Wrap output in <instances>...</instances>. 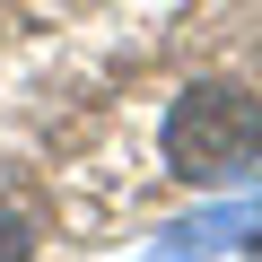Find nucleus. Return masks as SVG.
<instances>
[{
    "instance_id": "1",
    "label": "nucleus",
    "mask_w": 262,
    "mask_h": 262,
    "mask_svg": "<svg viewBox=\"0 0 262 262\" xmlns=\"http://www.w3.org/2000/svg\"><path fill=\"white\" fill-rule=\"evenodd\" d=\"M158 140H166V166L175 175L227 184V175H245L262 158V96H245L227 79H201V88H184L166 105V131H158Z\"/></svg>"
},
{
    "instance_id": "2",
    "label": "nucleus",
    "mask_w": 262,
    "mask_h": 262,
    "mask_svg": "<svg viewBox=\"0 0 262 262\" xmlns=\"http://www.w3.org/2000/svg\"><path fill=\"white\" fill-rule=\"evenodd\" d=\"M35 253V227H27V210H9L0 201V262H27Z\"/></svg>"
}]
</instances>
